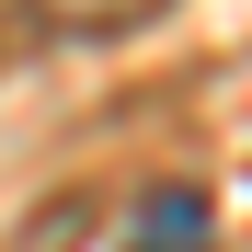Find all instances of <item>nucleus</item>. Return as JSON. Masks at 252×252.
<instances>
[{"label":"nucleus","instance_id":"obj_2","mask_svg":"<svg viewBox=\"0 0 252 252\" xmlns=\"http://www.w3.org/2000/svg\"><path fill=\"white\" fill-rule=\"evenodd\" d=\"M149 12H172V0H34L46 34H126V23H149Z\"/></svg>","mask_w":252,"mask_h":252},{"label":"nucleus","instance_id":"obj_1","mask_svg":"<svg viewBox=\"0 0 252 252\" xmlns=\"http://www.w3.org/2000/svg\"><path fill=\"white\" fill-rule=\"evenodd\" d=\"M126 252H218V206L195 184H160V195L126 206Z\"/></svg>","mask_w":252,"mask_h":252}]
</instances>
